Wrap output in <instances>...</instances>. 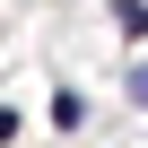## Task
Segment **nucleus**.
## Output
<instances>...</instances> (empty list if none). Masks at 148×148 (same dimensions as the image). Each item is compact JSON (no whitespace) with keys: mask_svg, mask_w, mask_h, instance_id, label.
I'll return each instance as SVG.
<instances>
[{"mask_svg":"<svg viewBox=\"0 0 148 148\" xmlns=\"http://www.w3.org/2000/svg\"><path fill=\"white\" fill-rule=\"evenodd\" d=\"M79 122H87V96L79 87H52V131H79Z\"/></svg>","mask_w":148,"mask_h":148,"instance_id":"f257e3e1","label":"nucleus"},{"mask_svg":"<svg viewBox=\"0 0 148 148\" xmlns=\"http://www.w3.org/2000/svg\"><path fill=\"white\" fill-rule=\"evenodd\" d=\"M113 26H122V44H148V0H113Z\"/></svg>","mask_w":148,"mask_h":148,"instance_id":"f03ea898","label":"nucleus"},{"mask_svg":"<svg viewBox=\"0 0 148 148\" xmlns=\"http://www.w3.org/2000/svg\"><path fill=\"white\" fill-rule=\"evenodd\" d=\"M122 87H131V105H139V113H148V61H139V70H131V79H122Z\"/></svg>","mask_w":148,"mask_h":148,"instance_id":"7ed1b4c3","label":"nucleus"},{"mask_svg":"<svg viewBox=\"0 0 148 148\" xmlns=\"http://www.w3.org/2000/svg\"><path fill=\"white\" fill-rule=\"evenodd\" d=\"M0 139H18V105H0Z\"/></svg>","mask_w":148,"mask_h":148,"instance_id":"20e7f679","label":"nucleus"}]
</instances>
